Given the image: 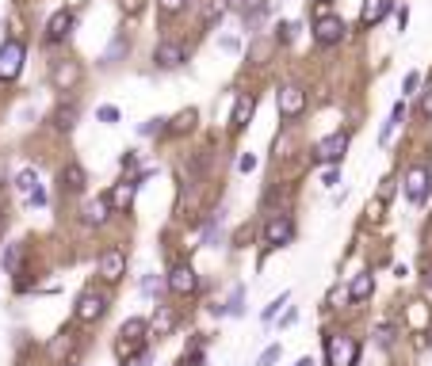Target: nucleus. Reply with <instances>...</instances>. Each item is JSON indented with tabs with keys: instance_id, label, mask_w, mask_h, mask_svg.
<instances>
[{
	"instance_id": "cd10ccee",
	"label": "nucleus",
	"mask_w": 432,
	"mask_h": 366,
	"mask_svg": "<svg viewBox=\"0 0 432 366\" xmlns=\"http://www.w3.org/2000/svg\"><path fill=\"white\" fill-rule=\"evenodd\" d=\"M69 347H73V332H61L58 340L50 343V355H54V358H61V355H66Z\"/></svg>"
},
{
	"instance_id": "6e6552de",
	"label": "nucleus",
	"mask_w": 432,
	"mask_h": 366,
	"mask_svg": "<svg viewBox=\"0 0 432 366\" xmlns=\"http://www.w3.org/2000/svg\"><path fill=\"white\" fill-rule=\"evenodd\" d=\"M123 275H126V252L123 248H108L100 256V278L104 283H119Z\"/></svg>"
},
{
	"instance_id": "f257e3e1",
	"label": "nucleus",
	"mask_w": 432,
	"mask_h": 366,
	"mask_svg": "<svg viewBox=\"0 0 432 366\" xmlns=\"http://www.w3.org/2000/svg\"><path fill=\"white\" fill-rule=\"evenodd\" d=\"M360 363V343L352 336L333 332L325 336V366H356Z\"/></svg>"
},
{
	"instance_id": "9b49d317",
	"label": "nucleus",
	"mask_w": 432,
	"mask_h": 366,
	"mask_svg": "<svg viewBox=\"0 0 432 366\" xmlns=\"http://www.w3.org/2000/svg\"><path fill=\"white\" fill-rule=\"evenodd\" d=\"M153 61H157L161 69H180L184 61H188V50H184L180 42H157V50H153Z\"/></svg>"
},
{
	"instance_id": "37998d69",
	"label": "nucleus",
	"mask_w": 432,
	"mask_h": 366,
	"mask_svg": "<svg viewBox=\"0 0 432 366\" xmlns=\"http://www.w3.org/2000/svg\"><path fill=\"white\" fill-rule=\"evenodd\" d=\"M295 366H314V358H310V355H302V358H299V363H295Z\"/></svg>"
},
{
	"instance_id": "4468645a",
	"label": "nucleus",
	"mask_w": 432,
	"mask_h": 366,
	"mask_svg": "<svg viewBox=\"0 0 432 366\" xmlns=\"http://www.w3.org/2000/svg\"><path fill=\"white\" fill-rule=\"evenodd\" d=\"M253 111H257V96H253V92H242V96H237V103H233L230 126H233V130H245V126H249V119H253Z\"/></svg>"
},
{
	"instance_id": "6ab92c4d",
	"label": "nucleus",
	"mask_w": 432,
	"mask_h": 366,
	"mask_svg": "<svg viewBox=\"0 0 432 366\" xmlns=\"http://www.w3.org/2000/svg\"><path fill=\"white\" fill-rule=\"evenodd\" d=\"M19 263H23V244H4V252H0V267L4 275H19Z\"/></svg>"
},
{
	"instance_id": "a18cd8bd",
	"label": "nucleus",
	"mask_w": 432,
	"mask_h": 366,
	"mask_svg": "<svg viewBox=\"0 0 432 366\" xmlns=\"http://www.w3.org/2000/svg\"><path fill=\"white\" fill-rule=\"evenodd\" d=\"M314 4H329V0H314Z\"/></svg>"
},
{
	"instance_id": "79ce46f5",
	"label": "nucleus",
	"mask_w": 432,
	"mask_h": 366,
	"mask_svg": "<svg viewBox=\"0 0 432 366\" xmlns=\"http://www.w3.org/2000/svg\"><path fill=\"white\" fill-rule=\"evenodd\" d=\"M130 366H150V355H138V358H134Z\"/></svg>"
},
{
	"instance_id": "c756f323",
	"label": "nucleus",
	"mask_w": 432,
	"mask_h": 366,
	"mask_svg": "<svg viewBox=\"0 0 432 366\" xmlns=\"http://www.w3.org/2000/svg\"><path fill=\"white\" fill-rule=\"evenodd\" d=\"M138 130L146 134V138H153V134H165L168 126H165V119H146V122H141V126H138Z\"/></svg>"
},
{
	"instance_id": "4c0bfd02",
	"label": "nucleus",
	"mask_w": 432,
	"mask_h": 366,
	"mask_svg": "<svg viewBox=\"0 0 432 366\" xmlns=\"http://www.w3.org/2000/svg\"><path fill=\"white\" fill-rule=\"evenodd\" d=\"M237 168H242V172H257V156H253V153H242V161H237Z\"/></svg>"
},
{
	"instance_id": "a19ab883",
	"label": "nucleus",
	"mask_w": 432,
	"mask_h": 366,
	"mask_svg": "<svg viewBox=\"0 0 432 366\" xmlns=\"http://www.w3.org/2000/svg\"><path fill=\"white\" fill-rule=\"evenodd\" d=\"M141 290H146V294H153V290H157V278H153V275H146V278H141Z\"/></svg>"
},
{
	"instance_id": "393cba45",
	"label": "nucleus",
	"mask_w": 432,
	"mask_h": 366,
	"mask_svg": "<svg viewBox=\"0 0 432 366\" xmlns=\"http://www.w3.org/2000/svg\"><path fill=\"white\" fill-rule=\"evenodd\" d=\"M195 126V111H180L173 119V126H168V134H184V130H191Z\"/></svg>"
},
{
	"instance_id": "9d476101",
	"label": "nucleus",
	"mask_w": 432,
	"mask_h": 366,
	"mask_svg": "<svg viewBox=\"0 0 432 366\" xmlns=\"http://www.w3.org/2000/svg\"><path fill=\"white\" fill-rule=\"evenodd\" d=\"M146 328H150V325H146V321H138V317L126 321V325L119 328V355H123V358L134 355V347L141 343V332H146Z\"/></svg>"
},
{
	"instance_id": "f704fd0d",
	"label": "nucleus",
	"mask_w": 432,
	"mask_h": 366,
	"mask_svg": "<svg viewBox=\"0 0 432 366\" xmlns=\"http://www.w3.org/2000/svg\"><path fill=\"white\" fill-rule=\"evenodd\" d=\"M295 31H299V23H279V31H275V42H291Z\"/></svg>"
},
{
	"instance_id": "2f4dec72",
	"label": "nucleus",
	"mask_w": 432,
	"mask_h": 366,
	"mask_svg": "<svg viewBox=\"0 0 432 366\" xmlns=\"http://www.w3.org/2000/svg\"><path fill=\"white\" fill-rule=\"evenodd\" d=\"M322 183H325V187H337V183H344V179H341V164H329V168L322 172Z\"/></svg>"
},
{
	"instance_id": "423d86ee",
	"label": "nucleus",
	"mask_w": 432,
	"mask_h": 366,
	"mask_svg": "<svg viewBox=\"0 0 432 366\" xmlns=\"http://www.w3.org/2000/svg\"><path fill=\"white\" fill-rule=\"evenodd\" d=\"M295 236V221L287 218V214H272V218L264 221V244L268 248H279V244H287Z\"/></svg>"
},
{
	"instance_id": "f3484780",
	"label": "nucleus",
	"mask_w": 432,
	"mask_h": 366,
	"mask_svg": "<svg viewBox=\"0 0 432 366\" xmlns=\"http://www.w3.org/2000/svg\"><path fill=\"white\" fill-rule=\"evenodd\" d=\"M391 8H394V0H364V8H360V23L375 27Z\"/></svg>"
},
{
	"instance_id": "20e7f679",
	"label": "nucleus",
	"mask_w": 432,
	"mask_h": 366,
	"mask_svg": "<svg viewBox=\"0 0 432 366\" xmlns=\"http://www.w3.org/2000/svg\"><path fill=\"white\" fill-rule=\"evenodd\" d=\"M275 107H279L283 119H299L302 107H306V92H302L299 84H283V88L275 92Z\"/></svg>"
},
{
	"instance_id": "5701e85b",
	"label": "nucleus",
	"mask_w": 432,
	"mask_h": 366,
	"mask_svg": "<svg viewBox=\"0 0 432 366\" xmlns=\"http://www.w3.org/2000/svg\"><path fill=\"white\" fill-rule=\"evenodd\" d=\"M54 126H58V130H73L77 126V103H61L58 111H54Z\"/></svg>"
},
{
	"instance_id": "473e14b6",
	"label": "nucleus",
	"mask_w": 432,
	"mask_h": 366,
	"mask_svg": "<svg viewBox=\"0 0 432 366\" xmlns=\"http://www.w3.org/2000/svg\"><path fill=\"white\" fill-rule=\"evenodd\" d=\"M279 355H283V347H279V343H272V347L257 358V366H275V363H279Z\"/></svg>"
},
{
	"instance_id": "c03bdc74",
	"label": "nucleus",
	"mask_w": 432,
	"mask_h": 366,
	"mask_svg": "<svg viewBox=\"0 0 432 366\" xmlns=\"http://www.w3.org/2000/svg\"><path fill=\"white\" fill-rule=\"evenodd\" d=\"M0 233H4V214H0Z\"/></svg>"
},
{
	"instance_id": "ea45409f",
	"label": "nucleus",
	"mask_w": 432,
	"mask_h": 366,
	"mask_svg": "<svg viewBox=\"0 0 432 366\" xmlns=\"http://www.w3.org/2000/svg\"><path fill=\"white\" fill-rule=\"evenodd\" d=\"M218 46H222L226 54H237V46H242V42H237V39H222V42H218Z\"/></svg>"
},
{
	"instance_id": "412c9836",
	"label": "nucleus",
	"mask_w": 432,
	"mask_h": 366,
	"mask_svg": "<svg viewBox=\"0 0 432 366\" xmlns=\"http://www.w3.org/2000/svg\"><path fill=\"white\" fill-rule=\"evenodd\" d=\"M402 122H406V103H402V99H398V103L391 107V119H386V126H382V134H379V141H382V145L391 141V134L398 130Z\"/></svg>"
},
{
	"instance_id": "c85d7f7f",
	"label": "nucleus",
	"mask_w": 432,
	"mask_h": 366,
	"mask_svg": "<svg viewBox=\"0 0 432 366\" xmlns=\"http://www.w3.org/2000/svg\"><path fill=\"white\" fill-rule=\"evenodd\" d=\"M96 119H100L104 126H115V122H119V107H111V103L96 107Z\"/></svg>"
},
{
	"instance_id": "a211bd4d",
	"label": "nucleus",
	"mask_w": 432,
	"mask_h": 366,
	"mask_svg": "<svg viewBox=\"0 0 432 366\" xmlns=\"http://www.w3.org/2000/svg\"><path fill=\"white\" fill-rule=\"evenodd\" d=\"M61 187H66V191H73V195H77V191H84V183H88V176H84V168H81V164H77V161H69L66 164V168H61Z\"/></svg>"
},
{
	"instance_id": "72a5a7b5",
	"label": "nucleus",
	"mask_w": 432,
	"mask_h": 366,
	"mask_svg": "<svg viewBox=\"0 0 432 366\" xmlns=\"http://www.w3.org/2000/svg\"><path fill=\"white\" fill-rule=\"evenodd\" d=\"M424 321H429V309H424L421 301H417L413 309H409V325H413V328H424Z\"/></svg>"
},
{
	"instance_id": "39448f33",
	"label": "nucleus",
	"mask_w": 432,
	"mask_h": 366,
	"mask_svg": "<svg viewBox=\"0 0 432 366\" xmlns=\"http://www.w3.org/2000/svg\"><path fill=\"white\" fill-rule=\"evenodd\" d=\"M344 149H348V134H329L314 145V161L322 164H341L344 161Z\"/></svg>"
},
{
	"instance_id": "58836bf2",
	"label": "nucleus",
	"mask_w": 432,
	"mask_h": 366,
	"mask_svg": "<svg viewBox=\"0 0 432 366\" xmlns=\"http://www.w3.org/2000/svg\"><path fill=\"white\" fill-rule=\"evenodd\" d=\"M421 114H429V119H432V88L424 92V99H421Z\"/></svg>"
},
{
	"instance_id": "f03ea898",
	"label": "nucleus",
	"mask_w": 432,
	"mask_h": 366,
	"mask_svg": "<svg viewBox=\"0 0 432 366\" xmlns=\"http://www.w3.org/2000/svg\"><path fill=\"white\" fill-rule=\"evenodd\" d=\"M23 57H27V50L19 39L4 42V46H0V81H16L19 69H23Z\"/></svg>"
},
{
	"instance_id": "ddd939ff",
	"label": "nucleus",
	"mask_w": 432,
	"mask_h": 366,
	"mask_svg": "<svg viewBox=\"0 0 432 366\" xmlns=\"http://www.w3.org/2000/svg\"><path fill=\"white\" fill-rule=\"evenodd\" d=\"M69 31H73V12L61 8V12H54V16L46 19V42H50V46L54 42H66Z\"/></svg>"
},
{
	"instance_id": "c9c22d12",
	"label": "nucleus",
	"mask_w": 432,
	"mask_h": 366,
	"mask_svg": "<svg viewBox=\"0 0 432 366\" xmlns=\"http://www.w3.org/2000/svg\"><path fill=\"white\" fill-rule=\"evenodd\" d=\"M222 12H226V0H215V4L207 8V27L215 23V19H222Z\"/></svg>"
},
{
	"instance_id": "f8f14e48",
	"label": "nucleus",
	"mask_w": 432,
	"mask_h": 366,
	"mask_svg": "<svg viewBox=\"0 0 432 366\" xmlns=\"http://www.w3.org/2000/svg\"><path fill=\"white\" fill-rule=\"evenodd\" d=\"M104 313H108V298L104 294H81V301H77V321H100Z\"/></svg>"
},
{
	"instance_id": "7c9ffc66",
	"label": "nucleus",
	"mask_w": 432,
	"mask_h": 366,
	"mask_svg": "<svg viewBox=\"0 0 432 366\" xmlns=\"http://www.w3.org/2000/svg\"><path fill=\"white\" fill-rule=\"evenodd\" d=\"M287 301H291V294H287V290H283V294H279V298H272V301H268V309H264V321H272V317H275V313H279V309H283V305H287Z\"/></svg>"
},
{
	"instance_id": "1a4fd4ad",
	"label": "nucleus",
	"mask_w": 432,
	"mask_h": 366,
	"mask_svg": "<svg viewBox=\"0 0 432 366\" xmlns=\"http://www.w3.org/2000/svg\"><path fill=\"white\" fill-rule=\"evenodd\" d=\"M168 290L180 294V298H188V294L199 290V278H195V271H191V263H180V267L168 271Z\"/></svg>"
},
{
	"instance_id": "0eeeda50",
	"label": "nucleus",
	"mask_w": 432,
	"mask_h": 366,
	"mask_svg": "<svg viewBox=\"0 0 432 366\" xmlns=\"http://www.w3.org/2000/svg\"><path fill=\"white\" fill-rule=\"evenodd\" d=\"M424 195H429V168H424V164H413V168L406 172V199L413 206H421Z\"/></svg>"
},
{
	"instance_id": "a878e982",
	"label": "nucleus",
	"mask_w": 432,
	"mask_h": 366,
	"mask_svg": "<svg viewBox=\"0 0 432 366\" xmlns=\"http://www.w3.org/2000/svg\"><path fill=\"white\" fill-rule=\"evenodd\" d=\"M173 325H176V317L168 309H161L157 317H153V332H157V336H168V332H173Z\"/></svg>"
},
{
	"instance_id": "b1692460",
	"label": "nucleus",
	"mask_w": 432,
	"mask_h": 366,
	"mask_svg": "<svg viewBox=\"0 0 432 366\" xmlns=\"http://www.w3.org/2000/svg\"><path fill=\"white\" fill-rule=\"evenodd\" d=\"M371 286H375V278L364 271V275H356V278H352V286H348V298H352V301H364V298H371Z\"/></svg>"
},
{
	"instance_id": "2eb2a0df",
	"label": "nucleus",
	"mask_w": 432,
	"mask_h": 366,
	"mask_svg": "<svg viewBox=\"0 0 432 366\" xmlns=\"http://www.w3.org/2000/svg\"><path fill=\"white\" fill-rule=\"evenodd\" d=\"M138 183L141 179H123V183H115L111 187V195H108V203H111V210H126V206L134 203V195H138Z\"/></svg>"
},
{
	"instance_id": "e433bc0d",
	"label": "nucleus",
	"mask_w": 432,
	"mask_h": 366,
	"mask_svg": "<svg viewBox=\"0 0 432 366\" xmlns=\"http://www.w3.org/2000/svg\"><path fill=\"white\" fill-rule=\"evenodd\" d=\"M417 84H421V73H409V77H406V84H402V88H406L402 96H413V92H417Z\"/></svg>"
},
{
	"instance_id": "aec40b11",
	"label": "nucleus",
	"mask_w": 432,
	"mask_h": 366,
	"mask_svg": "<svg viewBox=\"0 0 432 366\" xmlns=\"http://www.w3.org/2000/svg\"><path fill=\"white\" fill-rule=\"evenodd\" d=\"M39 187H42V183H39V172H35V168H23V172L16 176V191H19V199H31Z\"/></svg>"
},
{
	"instance_id": "4be33fe9",
	"label": "nucleus",
	"mask_w": 432,
	"mask_h": 366,
	"mask_svg": "<svg viewBox=\"0 0 432 366\" xmlns=\"http://www.w3.org/2000/svg\"><path fill=\"white\" fill-rule=\"evenodd\" d=\"M77 81H81V69H77L73 61H66V65L54 69V84H58V88H73Z\"/></svg>"
},
{
	"instance_id": "7ed1b4c3",
	"label": "nucleus",
	"mask_w": 432,
	"mask_h": 366,
	"mask_svg": "<svg viewBox=\"0 0 432 366\" xmlns=\"http://www.w3.org/2000/svg\"><path fill=\"white\" fill-rule=\"evenodd\" d=\"M344 19L341 16H329V12H322V16L314 19V42L317 46H337V42L344 39Z\"/></svg>"
},
{
	"instance_id": "bb28decb",
	"label": "nucleus",
	"mask_w": 432,
	"mask_h": 366,
	"mask_svg": "<svg viewBox=\"0 0 432 366\" xmlns=\"http://www.w3.org/2000/svg\"><path fill=\"white\" fill-rule=\"evenodd\" d=\"M188 8V0H157V12L161 16H180Z\"/></svg>"
},
{
	"instance_id": "dca6fc26",
	"label": "nucleus",
	"mask_w": 432,
	"mask_h": 366,
	"mask_svg": "<svg viewBox=\"0 0 432 366\" xmlns=\"http://www.w3.org/2000/svg\"><path fill=\"white\" fill-rule=\"evenodd\" d=\"M108 214H111V203H108V195H100V199H88L84 203V225H104L108 221Z\"/></svg>"
}]
</instances>
